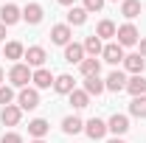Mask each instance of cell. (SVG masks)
<instances>
[{"instance_id":"obj_1","label":"cell","mask_w":146,"mask_h":143,"mask_svg":"<svg viewBox=\"0 0 146 143\" xmlns=\"http://www.w3.org/2000/svg\"><path fill=\"white\" fill-rule=\"evenodd\" d=\"M31 76H34V73H31V68H28V65H20V62H17V65L9 70V81H11L14 87H28Z\"/></svg>"},{"instance_id":"obj_2","label":"cell","mask_w":146,"mask_h":143,"mask_svg":"<svg viewBox=\"0 0 146 143\" xmlns=\"http://www.w3.org/2000/svg\"><path fill=\"white\" fill-rule=\"evenodd\" d=\"M115 36H118V45H121V48H127V45H135L141 34H138V28H135L132 23H124V25L115 31Z\"/></svg>"},{"instance_id":"obj_3","label":"cell","mask_w":146,"mask_h":143,"mask_svg":"<svg viewBox=\"0 0 146 143\" xmlns=\"http://www.w3.org/2000/svg\"><path fill=\"white\" fill-rule=\"evenodd\" d=\"M17 107L20 109H36L39 107V93L31 90V87H23L20 95H17Z\"/></svg>"},{"instance_id":"obj_4","label":"cell","mask_w":146,"mask_h":143,"mask_svg":"<svg viewBox=\"0 0 146 143\" xmlns=\"http://www.w3.org/2000/svg\"><path fill=\"white\" fill-rule=\"evenodd\" d=\"M65 62H70V65H82V62H84V45H79V42H68V45H65Z\"/></svg>"},{"instance_id":"obj_5","label":"cell","mask_w":146,"mask_h":143,"mask_svg":"<svg viewBox=\"0 0 146 143\" xmlns=\"http://www.w3.org/2000/svg\"><path fill=\"white\" fill-rule=\"evenodd\" d=\"M101 56H104V62H110V65H118V62H124V48L118 42H107L104 51H101Z\"/></svg>"},{"instance_id":"obj_6","label":"cell","mask_w":146,"mask_h":143,"mask_svg":"<svg viewBox=\"0 0 146 143\" xmlns=\"http://www.w3.org/2000/svg\"><path fill=\"white\" fill-rule=\"evenodd\" d=\"M84 132H87V135H90L93 140H101V138H104V135H107V124H104V121H101V118H90V121H87V124H84Z\"/></svg>"},{"instance_id":"obj_7","label":"cell","mask_w":146,"mask_h":143,"mask_svg":"<svg viewBox=\"0 0 146 143\" xmlns=\"http://www.w3.org/2000/svg\"><path fill=\"white\" fill-rule=\"evenodd\" d=\"M104 87L107 90H112V93H121V90H127V76L121 70H112L107 76V81H104Z\"/></svg>"},{"instance_id":"obj_8","label":"cell","mask_w":146,"mask_h":143,"mask_svg":"<svg viewBox=\"0 0 146 143\" xmlns=\"http://www.w3.org/2000/svg\"><path fill=\"white\" fill-rule=\"evenodd\" d=\"M127 129H129V118L127 115H118V112H115L107 121V132H112V135H124Z\"/></svg>"},{"instance_id":"obj_9","label":"cell","mask_w":146,"mask_h":143,"mask_svg":"<svg viewBox=\"0 0 146 143\" xmlns=\"http://www.w3.org/2000/svg\"><path fill=\"white\" fill-rule=\"evenodd\" d=\"M20 118H23V109L14 107V104H9V107H3V112H0V121L6 126H17Z\"/></svg>"},{"instance_id":"obj_10","label":"cell","mask_w":146,"mask_h":143,"mask_svg":"<svg viewBox=\"0 0 146 143\" xmlns=\"http://www.w3.org/2000/svg\"><path fill=\"white\" fill-rule=\"evenodd\" d=\"M124 68H127L129 73H135V76H141L143 68H146V59L141 54H129V56H124Z\"/></svg>"},{"instance_id":"obj_11","label":"cell","mask_w":146,"mask_h":143,"mask_svg":"<svg viewBox=\"0 0 146 143\" xmlns=\"http://www.w3.org/2000/svg\"><path fill=\"white\" fill-rule=\"evenodd\" d=\"M42 14H45V11H42V6H39V3H28V6L23 9V20H25V23H31V25L42 23Z\"/></svg>"},{"instance_id":"obj_12","label":"cell","mask_w":146,"mask_h":143,"mask_svg":"<svg viewBox=\"0 0 146 143\" xmlns=\"http://www.w3.org/2000/svg\"><path fill=\"white\" fill-rule=\"evenodd\" d=\"M23 59H28V68H42V65H45V48L34 45V48H28V51H25Z\"/></svg>"},{"instance_id":"obj_13","label":"cell","mask_w":146,"mask_h":143,"mask_svg":"<svg viewBox=\"0 0 146 143\" xmlns=\"http://www.w3.org/2000/svg\"><path fill=\"white\" fill-rule=\"evenodd\" d=\"M0 20H3V25H14L17 20H23V11H20L17 6H11V3H9V6H3V9H0Z\"/></svg>"},{"instance_id":"obj_14","label":"cell","mask_w":146,"mask_h":143,"mask_svg":"<svg viewBox=\"0 0 146 143\" xmlns=\"http://www.w3.org/2000/svg\"><path fill=\"white\" fill-rule=\"evenodd\" d=\"M127 93L132 95V98L143 95V93H146V79H143V76H132V79H127Z\"/></svg>"},{"instance_id":"obj_15","label":"cell","mask_w":146,"mask_h":143,"mask_svg":"<svg viewBox=\"0 0 146 143\" xmlns=\"http://www.w3.org/2000/svg\"><path fill=\"white\" fill-rule=\"evenodd\" d=\"M31 81H34L39 90H45V87H51V84H54V76H51V70H45V68H36L34 76H31Z\"/></svg>"},{"instance_id":"obj_16","label":"cell","mask_w":146,"mask_h":143,"mask_svg":"<svg viewBox=\"0 0 146 143\" xmlns=\"http://www.w3.org/2000/svg\"><path fill=\"white\" fill-rule=\"evenodd\" d=\"M48 129H51V126H48V121H45V118H34V121L28 124V135H34L36 140H42V138L48 135Z\"/></svg>"},{"instance_id":"obj_17","label":"cell","mask_w":146,"mask_h":143,"mask_svg":"<svg viewBox=\"0 0 146 143\" xmlns=\"http://www.w3.org/2000/svg\"><path fill=\"white\" fill-rule=\"evenodd\" d=\"M54 90L62 93V95H70V93H73V76H68V73L56 76V79H54Z\"/></svg>"},{"instance_id":"obj_18","label":"cell","mask_w":146,"mask_h":143,"mask_svg":"<svg viewBox=\"0 0 146 143\" xmlns=\"http://www.w3.org/2000/svg\"><path fill=\"white\" fill-rule=\"evenodd\" d=\"M51 39L56 45H68L70 42V25H54L51 28Z\"/></svg>"},{"instance_id":"obj_19","label":"cell","mask_w":146,"mask_h":143,"mask_svg":"<svg viewBox=\"0 0 146 143\" xmlns=\"http://www.w3.org/2000/svg\"><path fill=\"white\" fill-rule=\"evenodd\" d=\"M104 81H101V79H98V76H87V79H84V93H87V95H101V93H104Z\"/></svg>"},{"instance_id":"obj_20","label":"cell","mask_w":146,"mask_h":143,"mask_svg":"<svg viewBox=\"0 0 146 143\" xmlns=\"http://www.w3.org/2000/svg\"><path fill=\"white\" fill-rule=\"evenodd\" d=\"M79 70H82V76H84V79H87V76H98V70H101V62L90 56V59H84V62L79 65Z\"/></svg>"},{"instance_id":"obj_21","label":"cell","mask_w":146,"mask_h":143,"mask_svg":"<svg viewBox=\"0 0 146 143\" xmlns=\"http://www.w3.org/2000/svg\"><path fill=\"white\" fill-rule=\"evenodd\" d=\"M115 31H118V28H115L112 20H101L98 28H96V36H98V39H110V36H115Z\"/></svg>"},{"instance_id":"obj_22","label":"cell","mask_w":146,"mask_h":143,"mask_svg":"<svg viewBox=\"0 0 146 143\" xmlns=\"http://www.w3.org/2000/svg\"><path fill=\"white\" fill-rule=\"evenodd\" d=\"M121 14L127 20H135L141 14V0H124V6H121Z\"/></svg>"},{"instance_id":"obj_23","label":"cell","mask_w":146,"mask_h":143,"mask_svg":"<svg viewBox=\"0 0 146 143\" xmlns=\"http://www.w3.org/2000/svg\"><path fill=\"white\" fill-rule=\"evenodd\" d=\"M101 51H104V45H101V39H98V36H96V34L84 39V54H90L93 59H96V56L101 54Z\"/></svg>"},{"instance_id":"obj_24","label":"cell","mask_w":146,"mask_h":143,"mask_svg":"<svg viewBox=\"0 0 146 143\" xmlns=\"http://www.w3.org/2000/svg\"><path fill=\"white\" fill-rule=\"evenodd\" d=\"M62 129L68 132V135H76V132H82L84 124H82V118H76V115H68L65 121H62Z\"/></svg>"},{"instance_id":"obj_25","label":"cell","mask_w":146,"mask_h":143,"mask_svg":"<svg viewBox=\"0 0 146 143\" xmlns=\"http://www.w3.org/2000/svg\"><path fill=\"white\" fill-rule=\"evenodd\" d=\"M84 20H87V11L70 6V11H68V25H84Z\"/></svg>"},{"instance_id":"obj_26","label":"cell","mask_w":146,"mask_h":143,"mask_svg":"<svg viewBox=\"0 0 146 143\" xmlns=\"http://www.w3.org/2000/svg\"><path fill=\"white\" fill-rule=\"evenodd\" d=\"M129 112H132L135 118H146V95H138V98H132V104H129Z\"/></svg>"},{"instance_id":"obj_27","label":"cell","mask_w":146,"mask_h":143,"mask_svg":"<svg viewBox=\"0 0 146 143\" xmlns=\"http://www.w3.org/2000/svg\"><path fill=\"white\" fill-rule=\"evenodd\" d=\"M70 104L76 109H84L87 104H90V95H87L84 90H73V93H70Z\"/></svg>"},{"instance_id":"obj_28","label":"cell","mask_w":146,"mask_h":143,"mask_svg":"<svg viewBox=\"0 0 146 143\" xmlns=\"http://www.w3.org/2000/svg\"><path fill=\"white\" fill-rule=\"evenodd\" d=\"M3 54H6V59H23L25 56V48L20 42H6V51Z\"/></svg>"},{"instance_id":"obj_29","label":"cell","mask_w":146,"mask_h":143,"mask_svg":"<svg viewBox=\"0 0 146 143\" xmlns=\"http://www.w3.org/2000/svg\"><path fill=\"white\" fill-rule=\"evenodd\" d=\"M11 98H14L11 87H0V104H3V107H9V104H11Z\"/></svg>"},{"instance_id":"obj_30","label":"cell","mask_w":146,"mask_h":143,"mask_svg":"<svg viewBox=\"0 0 146 143\" xmlns=\"http://www.w3.org/2000/svg\"><path fill=\"white\" fill-rule=\"evenodd\" d=\"M104 9V0H84V11L90 14V11H101Z\"/></svg>"},{"instance_id":"obj_31","label":"cell","mask_w":146,"mask_h":143,"mask_svg":"<svg viewBox=\"0 0 146 143\" xmlns=\"http://www.w3.org/2000/svg\"><path fill=\"white\" fill-rule=\"evenodd\" d=\"M0 143H23V138H20L17 132H3V138H0Z\"/></svg>"},{"instance_id":"obj_32","label":"cell","mask_w":146,"mask_h":143,"mask_svg":"<svg viewBox=\"0 0 146 143\" xmlns=\"http://www.w3.org/2000/svg\"><path fill=\"white\" fill-rule=\"evenodd\" d=\"M141 56H143V59H146V36H143V39H141Z\"/></svg>"},{"instance_id":"obj_33","label":"cell","mask_w":146,"mask_h":143,"mask_svg":"<svg viewBox=\"0 0 146 143\" xmlns=\"http://www.w3.org/2000/svg\"><path fill=\"white\" fill-rule=\"evenodd\" d=\"M3 39H6V25L0 23V42H3Z\"/></svg>"},{"instance_id":"obj_34","label":"cell","mask_w":146,"mask_h":143,"mask_svg":"<svg viewBox=\"0 0 146 143\" xmlns=\"http://www.w3.org/2000/svg\"><path fill=\"white\" fill-rule=\"evenodd\" d=\"M59 3H62V6H73L76 0H59Z\"/></svg>"},{"instance_id":"obj_35","label":"cell","mask_w":146,"mask_h":143,"mask_svg":"<svg viewBox=\"0 0 146 143\" xmlns=\"http://www.w3.org/2000/svg\"><path fill=\"white\" fill-rule=\"evenodd\" d=\"M3 79H6V73H3V68H0V87H3Z\"/></svg>"},{"instance_id":"obj_36","label":"cell","mask_w":146,"mask_h":143,"mask_svg":"<svg viewBox=\"0 0 146 143\" xmlns=\"http://www.w3.org/2000/svg\"><path fill=\"white\" fill-rule=\"evenodd\" d=\"M107 143H124V140H118V138H115V140H107Z\"/></svg>"},{"instance_id":"obj_37","label":"cell","mask_w":146,"mask_h":143,"mask_svg":"<svg viewBox=\"0 0 146 143\" xmlns=\"http://www.w3.org/2000/svg\"><path fill=\"white\" fill-rule=\"evenodd\" d=\"M34 143H45V140H34Z\"/></svg>"}]
</instances>
